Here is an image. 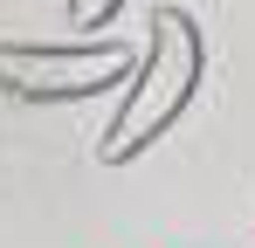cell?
Returning <instances> with one entry per match:
<instances>
[{
    "instance_id": "6da1fadb",
    "label": "cell",
    "mask_w": 255,
    "mask_h": 248,
    "mask_svg": "<svg viewBox=\"0 0 255 248\" xmlns=\"http://www.w3.org/2000/svg\"><path fill=\"white\" fill-rule=\"evenodd\" d=\"M200 76H207L200 21L186 7H159L152 14V35H145V48H138V62H131V76H125V104L104 124V145H97L104 165H125L145 145H159L172 124H179V111L193 104Z\"/></svg>"
},
{
    "instance_id": "3957f363",
    "label": "cell",
    "mask_w": 255,
    "mask_h": 248,
    "mask_svg": "<svg viewBox=\"0 0 255 248\" xmlns=\"http://www.w3.org/2000/svg\"><path fill=\"white\" fill-rule=\"evenodd\" d=\"M118 14H125V0H69V28L76 35H104Z\"/></svg>"
},
{
    "instance_id": "7a4b0ae2",
    "label": "cell",
    "mask_w": 255,
    "mask_h": 248,
    "mask_svg": "<svg viewBox=\"0 0 255 248\" xmlns=\"http://www.w3.org/2000/svg\"><path fill=\"white\" fill-rule=\"evenodd\" d=\"M138 62L125 35H76V41H0V90L21 104H76L118 90Z\"/></svg>"
}]
</instances>
